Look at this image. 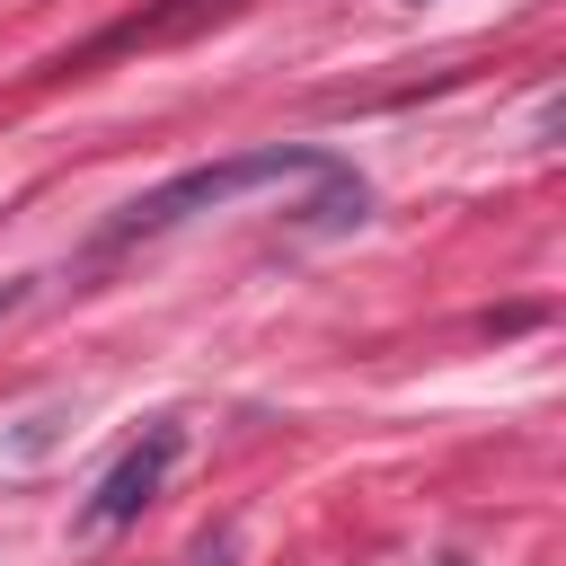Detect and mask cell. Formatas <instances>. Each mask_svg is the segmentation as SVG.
<instances>
[{
	"label": "cell",
	"mask_w": 566,
	"mask_h": 566,
	"mask_svg": "<svg viewBox=\"0 0 566 566\" xmlns=\"http://www.w3.org/2000/svg\"><path fill=\"white\" fill-rule=\"evenodd\" d=\"M9 301H18V283H0V310H9Z\"/></svg>",
	"instance_id": "5b68a950"
},
{
	"label": "cell",
	"mask_w": 566,
	"mask_h": 566,
	"mask_svg": "<svg viewBox=\"0 0 566 566\" xmlns=\"http://www.w3.org/2000/svg\"><path fill=\"white\" fill-rule=\"evenodd\" d=\"M230 9H248V0H159L150 18H133V27H115L97 53H124V44H168V35H195V27H212V18H230Z\"/></svg>",
	"instance_id": "3957f363"
},
{
	"label": "cell",
	"mask_w": 566,
	"mask_h": 566,
	"mask_svg": "<svg viewBox=\"0 0 566 566\" xmlns=\"http://www.w3.org/2000/svg\"><path fill=\"white\" fill-rule=\"evenodd\" d=\"M168 469H177V424H150V433H142V442L97 478V495H88V513H80V522H88V531H124V522L159 495V478H168Z\"/></svg>",
	"instance_id": "7a4b0ae2"
},
{
	"label": "cell",
	"mask_w": 566,
	"mask_h": 566,
	"mask_svg": "<svg viewBox=\"0 0 566 566\" xmlns=\"http://www.w3.org/2000/svg\"><path fill=\"white\" fill-rule=\"evenodd\" d=\"M318 168H327V150H301V142H265V150H239V159H203V168H186V177L150 186L142 203H124V212L106 221V248L150 239V230H177V221H195V212H212V203H239L248 186H292V177H318Z\"/></svg>",
	"instance_id": "6da1fadb"
},
{
	"label": "cell",
	"mask_w": 566,
	"mask_h": 566,
	"mask_svg": "<svg viewBox=\"0 0 566 566\" xmlns=\"http://www.w3.org/2000/svg\"><path fill=\"white\" fill-rule=\"evenodd\" d=\"M195 566H230V539H203V548H195Z\"/></svg>",
	"instance_id": "277c9868"
}]
</instances>
